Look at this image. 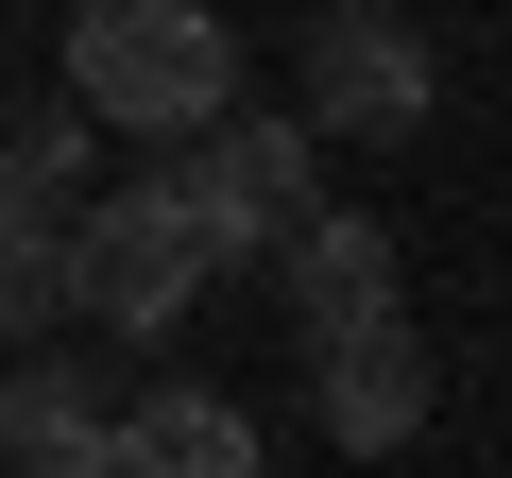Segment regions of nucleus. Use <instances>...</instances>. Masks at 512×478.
<instances>
[{
	"mask_svg": "<svg viewBox=\"0 0 512 478\" xmlns=\"http://www.w3.org/2000/svg\"><path fill=\"white\" fill-rule=\"evenodd\" d=\"M103 376L86 359H0V461H35V478H103Z\"/></svg>",
	"mask_w": 512,
	"mask_h": 478,
	"instance_id": "obj_7",
	"label": "nucleus"
},
{
	"mask_svg": "<svg viewBox=\"0 0 512 478\" xmlns=\"http://www.w3.org/2000/svg\"><path fill=\"white\" fill-rule=\"evenodd\" d=\"M308 154H325L308 120H239V103H222V120H188V137H171V188H188V222L222 239V257H274V239L325 205V171H308Z\"/></svg>",
	"mask_w": 512,
	"mask_h": 478,
	"instance_id": "obj_3",
	"label": "nucleus"
},
{
	"mask_svg": "<svg viewBox=\"0 0 512 478\" xmlns=\"http://www.w3.org/2000/svg\"><path fill=\"white\" fill-rule=\"evenodd\" d=\"M308 359H325V444H342V461H393V444L427 427V342H410V308H359V325H325Z\"/></svg>",
	"mask_w": 512,
	"mask_h": 478,
	"instance_id": "obj_5",
	"label": "nucleus"
},
{
	"mask_svg": "<svg viewBox=\"0 0 512 478\" xmlns=\"http://www.w3.org/2000/svg\"><path fill=\"white\" fill-rule=\"evenodd\" d=\"M274 274H291V325H308V342H325V325H359V308H410L393 222H342V205H308V222L274 239Z\"/></svg>",
	"mask_w": 512,
	"mask_h": 478,
	"instance_id": "obj_6",
	"label": "nucleus"
},
{
	"mask_svg": "<svg viewBox=\"0 0 512 478\" xmlns=\"http://www.w3.org/2000/svg\"><path fill=\"white\" fill-rule=\"evenodd\" d=\"M103 461L120 478H256V410L239 393H154V410L103 427Z\"/></svg>",
	"mask_w": 512,
	"mask_h": 478,
	"instance_id": "obj_8",
	"label": "nucleus"
},
{
	"mask_svg": "<svg viewBox=\"0 0 512 478\" xmlns=\"http://www.w3.org/2000/svg\"><path fill=\"white\" fill-rule=\"evenodd\" d=\"M205 274H222V239L188 222V188H171V171H137V188L69 205V308H86L103 342H171V325L205 308Z\"/></svg>",
	"mask_w": 512,
	"mask_h": 478,
	"instance_id": "obj_2",
	"label": "nucleus"
},
{
	"mask_svg": "<svg viewBox=\"0 0 512 478\" xmlns=\"http://www.w3.org/2000/svg\"><path fill=\"white\" fill-rule=\"evenodd\" d=\"M69 103H86V137H188V120H222L239 103V52H222V18L205 0H69Z\"/></svg>",
	"mask_w": 512,
	"mask_h": 478,
	"instance_id": "obj_1",
	"label": "nucleus"
},
{
	"mask_svg": "<svg viewBox=\"0 0 512 478\" xmlns=\"http://www.w3.org/2000/svg\"><path fill=\"white\" fill-rule=\"evenodd\" d=\"M291 86H308V103H291L308 137H376V154H393V137H427V86H444V69H427V35L393 18V0H325L308 52H291Z\"/></svg>",
	"mask_w": 512,
	"mask_h": 478,
	"instance_id": "obj_4",
	"label": "nucleus"
}]
</instances>
